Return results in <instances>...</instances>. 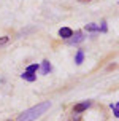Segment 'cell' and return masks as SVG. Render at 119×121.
<instances>
[{"label": "cell", "instance_id": "1", "mask_svg": "<svg viewBox=\"0 0 119 121\" xmlns=\"http://www.w3.org/2000/svg\"><path fill=\"white\" fill-rule=\"evenodd\" d=\"M51 107V102H41L35 105V107H32V108L25 110L24 113L18 116V121H33L37 118H40L43 113H46V110Z\"/></svg>", "mask_w": 119, "mask_h": 121}, {"label": "cell", "instance_id": "2", "mask_svg": "<svg viewBox=\"0 0 119 121\" xmlns=\"http://www.w3.org/2000/svg\"><path fill=\"white\" fill-rule=\"evenodd\" d=\"M90 104H92L90 100H84V102H81V104H76V105H75V112H76V113H81V112L89 108Z\"/></svg>", "mask_w": 119, "mask_h": 121}, {"label": "cell", "instance_id": "3", "mask_svg": "<svg viewBox=\"0 0 119 121\" xmlns=\"http://www.w3.org/2000/svg\"><path fill=\"white\" fill-rule=\"evenodd\" d=\"M59 35L62 37V38H70V37L73 35V30H71L70 27H62V29L59 30Z\"/></svg>", "mask_w": 119, "mask_h": 121}, {"label": "cell", "instance_id": "4", "mask_svg": "<svg viewBox=\"0 0 119 121\" xmlns=\"http://www.w3.org/2000/svg\"><path fill=\"white\" fill-rule=\"evenodd\" d=\"M83 40H84V37H83L81 32H76L75 35H71L70 38H68V42H70V43H79V42H83Z\"/></svg>", "mask_w": 119, "mask_h": 121}, {"label": "cell", "instance_id": "5", "mask_svg": "<svg viewBox=\"0 0 119 121\" xmlns=\"http://www.w3.org/2000/svg\"><path fill=\"white\" fill-rule=\"evenodd\" d=\"M49 70H51V64H49V60H43V64H41V73H43V75H46Z\"/></svg>", "mask_w": 119, "mask_h": 121}, {"label": "cell", "instance_id": "6", "mask_svg": "<svg viewBox=\"0 0 119 121\" xmlns=\"http://www.w3.org/2000/svg\"><path fill=\"white\" fill-rule=\"evenodd\" d=\"M83 60H84V51H83V49H79V51L76 53V59H75V62L79 65V64H83Z\"/></svg>", "mask_w": 119, "mask_h": 121}, {"label": "cell", "instance_id": "7", "mask_svg": "<svg viewBox=\"0 0 119 121\" xmlns=\"http://www.w3.org/2000/svg\"><path fill=\"white\" fill-rule=\"evenodd\" d=\"M22 78L27 80V81H35L37 77H35V73H27V72H24V73H22Z\"/></svg>", "mask_w": 119, "mask_h": 121}, {"label": "cell", "instance_id": "8", "mask_svg": "<svg viewBox=\"0 0 119 121\" xmlns=\"http://www.w3.org/2000/svg\"><path fill=\"white\" fill-rule=\"evenodd\" d=\"M38 69H40V65H38V64H32V65L27 67V70H25V72H27V73H35Z\"/></svg>", "mask_w": 119, "mask_h": 121}, {"label": "cell", "instance_id": "9", "mask_svg": "<svg viewBox=\"0 0 119 121\" xmlns=\"http://www.w3.org/2000/svg\"><path fill=\"white\" fill-rule=\"evenodd\" d=\"M86 30H90V32H95V30H100V27H97L95 24H89V26H86Z\"/></svg>", "mask_w": 119, "mask_h": 121}, {"label": "cell", "instance_id": "10", "mask_svg": "<svg viewBox=\"0 0 119 121\" xmlns=\"http://www.w3.org/2000/svg\"><path fill=\"white\" fill-rule=\"evenodd\" d=\"M6 42H8V37H2L0 38V45H5Z\"/></svg>", "mask_w": 119, "mask_h": 121}, {"label": "cell", "instance_id": "11", "mask_svg": "<svg viewBox=\"0 0 119 121\" xmlns=\"http://www.w3.org/2000/svg\"><path fill=\"white\" fill-rule=\"evenodd\" d=\"M111 107H113V110H114V115L118 116L119 113H118V104H114V105H111Z\"/></svg>", "mask_w": 119, "mask_h": 121}, {"label": "cell", "instance_id": "12", "mask_svg": "<svg viewBox=\"0 0 119 121\" xmlns=\"http://www.w3.org/2000/svg\"><path fill=\"white\" fill-rule=\"evenodd\" d=\"M79 2H90V0H79Z\"/></svg>", "mask_w": 119, "mask_h": 121}]
</instances>
